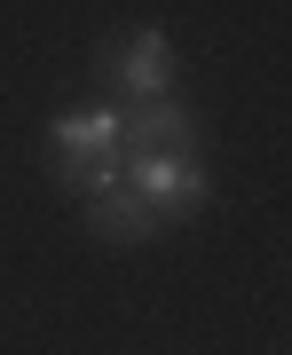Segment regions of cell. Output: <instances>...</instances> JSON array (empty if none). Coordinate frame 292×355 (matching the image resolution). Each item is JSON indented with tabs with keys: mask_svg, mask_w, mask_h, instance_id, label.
<instances>
[{
	"mask_svg": "<svg viewBox=\"0 0 292 355\" xmlns=\"http://www.w3.org/2000/svg\"><path fill=\"white\" fill-rule=\"evenodd\" d=\"M119 119H127V150H198V119H190V103H174V95L119 103Z\"/></svg>",
	"mask_w": 292,
	"mask_h": 355,
	"instance_id": "4",
	"label": "cell"
},
{
	"mask_svg": "<svg viewBox=\"0 0 292 355\" xmlns=\"http://www.w3.org/2000/svg\"><path fill=\"white\" fill-rule=\"evenodd\" d=\"M48 150L55 166H79V158H119L127 150V119H119V103H95V111H71L48 127Z\"/></svg>",
	"mask_w": 292,
	"mask_h": 355,
	"instance_id": "3",
	"label": "cell"
},
{
	"mask_svg": "<svg viewBox=\"0 0 292 355\" xmlns=\"http://www.w3.org/2000/svg\"><path fill=\"white\" fill-rule=\"evenodd\" d=\"M87 229H95V237H111V245H135V237H151V229H158V214L119 182V190H103V198L87 205Z\"/></svg>",
	"mask_w": 292,
	"mask_h": 355,
	"instance_id": "5",
	"label": "cell"
},
{
	"mask_svg": "<svg viewBox=\"0 0 292 355\" xmlns=\"http://www.w3.org/2000/svg\"><path fill=\"white\" fill-rule=\"evenodd\" d=\"M103 79H119L127 103L174 95V40H166V32H127V40H111V48H103Z\"/></svg>",
	"mask_w": 292,
	"mask_h": 355,
	"instance_id": "2",
	"label": "cell"
},
{
	"mask_svg": "<svg viewBox=\"0 0 292 355\" xmlns=\"http://www.w3.org/2000/svg\"><path fill=\"white\" fill-rule=\"evenodd\" d=\"M127 190L151 205L158 221H190L205 205V158L198 150H127Z\"/></svg>",
	"mask_w": 292,
	"mask_h": 355,
	"instance_id": "1",
	"label": "cell"
}]
</instances>
